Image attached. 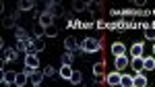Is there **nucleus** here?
Segmentation results:
<instances>
[{"label": "nucleus", "instance_id": "f257e3e1", "mask_svg": "<svg viewBox=\"0 0 155 87\" xmlns=\"http://www.w3.org/2000/svg\"><path fill=\"white\" fill-rule=\"evenodd\" d=\"M81 50H83L85 54H95V52L101 50V42L97 37H85L83 42H81Z\"/></svg>", "mask_w": 155, "mask_h": 87}, {"label": "nucleus", "instance_id": "f03ea898", "mask_svg": "<svg viewBox=\"0 0 155 87\" xmlns=\"http://www.w3.org/2000/svg\"><path fill=\"white\" fill-rule=\"evenodd\" d=\"M25 69L39 71V56L37 54H25Z\"/></svg>", "mask_w": 155, "mask_h": 87}, {"label": "nucleus", "instance_id": "7ed1b4c3", "mask_svg": "<svg viewBox=\"0 0 155 87\" xmlns=\"http://www.w3.org/2000/svg\"><path fill=\"white\" fill-rule=\"evenodd\" d=\"M46 11L52 12V17H54V19L64 15V8H62V4H60V2H46Z\"/></svg>", "mask_w": 155, "mask_h": 87}, {"label": "nucleus", "instance_id": "20e7f679", "mask_svg": "<svg viewBox=\"0 0 155 87\" xmlns=\"http://www.w3.org/2000/svg\"><path fill=\"white\" fill-rule=\"evenodd\" d=\"M120 81H122V73H118V71H112V73L106 75V85L110 87H118Z\"/></svg>", "mask_w": 155, "mask_h": 87}, {"label": "nucleus", "instance_id": "39448f33", "mask_svg": "<svg viewBox=\"0 0 155 87\" xmlns=\"http://www.w3.org/2000/svg\"><path fill=\"white\" fill-rule=\"evenodd\" d=\"M93 75H95V81H97V83L104 79V75H106V62H104V60H99V62L93 64Z\"/></svg>", "mask_w": 155, "mask_h": 87}, {"label": "nucleus", "instance_id": "423d86ee", "mask_svg": "<svg viewBox=\"0 0 155 87\" xmlns=\"http://www.w3.org/2000/svg\"><path fill=\"white\" fill-rule=\"evenodd\" d=\"M17 58H19V50L17 48H4L2 50V60L6 62H12V60H17Z\"/></svg>", "mask_w": 155, "mask_h": 87}, {"label": "nucleus", "instance_id": "0eeeda50", "mask_svg": "<svg viewBox=\"0 0 155 87\" xmlns=\"http://www.w3.org/2000/svg\"><path fill=\"white\" fill-rule=\"evenodd\" d=\"M37 23L44 25V27H50V25H54V17H52V12L44 11L41 15H37Z\"/></svg>", "mask_w": 155, "mask_h": 87}, {"label": "nucleus", "instance_id": "6e6552de", "mask_svg": "<svg viewBox=\"0 0 155 87\" xmlns=\"http://www.w3.org/2000/svg\"><path fill=\"white\" fill-rule=\"evenodd\" d=\"M128 64H130V60H128V56H126V54H124V56H116V58H114V66H116V71H118V73H122Z\"/></svg>", "mask_w": 155, "mask_h": 87}, {"label": "nucleus", "instance_id": "1a4fd4ad", "mask_svg": "<svg viewBox=\"0 0 155 87\" xmlns=\"http://www.w3.org/2000/svg\"><path fill=\"white\" fill-rule=\"evenodd\" d=\"M143 52H145L143 42H137V44H132V48H130V56H132V58H143Z\"/></svg>", "mask_w": 155, "mask_h": 87}, {"label": "nucleus", "instance_id": "9d476101", "mask_svg": "<svg viewBox=\"0 0 155 87\" xmlns=\"http://www.w3.org/2000/svg\"><path fill=\"white\" fill-rule=\"evenodd\" d=\"M110 50H112V54H114V56H124V54H126V46H124L122 42H114Z\"/></svg>", "mask_w": 155, "mask_h": 87}, {"label": "nucleus", "instance_id": "9b49d317", "mask_svg": "<svg viewBox=\"0 0 155 87\" xmlns=\"http://www.w3.org/2000/svg\"><path fill=\"white\" fill-rule=\"evenodd\" d=\"M44 71H33V73L29 75V81H31V85H41V81H44Z\"/></svg>", "mask_w": 155, "mask_h": 87}, {"label": "nucleus", "instance_id": "f8f14e48", "mask_svg": "<svg viewBox=\"0 0 155 87\" xmlns=\"http://www.w3.org/2000/svg\"><path fill=\"white\" fill-rule=\"evenodd\" d=\"M58 75L62 77V79L71 81V77H72V66H71V64H62V66H60V71H58Z\"/></svg>", "mask_w": 155, "mask_h": 87}, {"label": "nucleus", "instance_id": "ddd939ff", "mask_svg": "<svg viewBox=\"0 0 155 87\" xmlns=\"http://www.w3.org/2000/svg\"><path fill=\"white\" fill-rule=\"evenodd\" d=\"M132 87H147V77H145L143 73L134 75V77H132Z\"/></svg>", "mask_w": 155, "mask_h": 87}, {"label": "nucleus", "instance_id": "4468645a", "mask_svg": "<svg viewBox=\"0 0 155 87\" xmlns=\"http://www.w3.org/2000/svg\"><path fill=\"white\" fill-rule=\"evenodd\" d=\"M27 81H29V75L25 73V71L17 73V79H15V85H17V87H23V85H27Z\"/></svg>", "mask_w": 155, "mask_h": 87}, {"label": "nucleus", "instance_id": "2eb2a0df", "mask_svg": "<svg viewBox=\"0 0 155 87\" xmlns=\"http://www.w3.org/2000/svg\"><path fill=\"white\" fill-rule=\"evenodd\" d=\"M64 48H66V52H74L77 48H81V46L77 44L74 37H66V39H64Z\"/></svg>", "mask_w": 155, "mask_h": 87}, {"label": "nucleus", "instance_id": "dca6fc26", "mask_svg": "<svg viewBox=\"0 0 155 87\" xmlns=\"http://www.w3.org/2000/svg\"><path fill=\"white\" fill-rule=\"evenodd\" d=\"M15 37H17L19 42H29V39H31V37H29V33L25 31L23 27H17V29H15Z\"/></svg>", "mask_w": 155, "mask_h": 87}, {"label": "nucleus", "instance_id": "f3484780", "mask_svg": "<svg viewBox=\"0 0 155 87\" xmlns=\"http://www.w3.org/2000/svg\"><path fill=\"white\" fill-rule=\"evenodd\" d=\"M130 66H132V71H137V75L143 73V71H145V66H143V58H132V60H130Z\"/></svg>", "mask_w": 155, "mask_h": 87}, {"label": "nucleus", "instance_id": "a211bd4d", "mask_svg": "<svg viewBox=\"0 0 155 87\" xmlns=\"http://www.w3.org/2000/svg\"><path fill=\"white\" fill-rule=\"evenodd\" d=\"M143 66L145 71H155V58L153 56H143Z\"/></svg>", "mask_w": 155, "mask_h": 87}, {"label": "nucleus", "instance_id": "6ab92c4d", "mask_svg": "<svg viewBox=\"0 0 155 87\" xmlns=\"http://www.w3.org/2000/svg\"><path fill=\"white\" fill-rule=\"evenodd\" d=\"M33 48L37 50V54L46 50V42H44V37H33Z\"/></svg>", "mask_w": 155, "mask_h": 87}, {"label": "nucleus", "instance_id": "aec40b11", "mask_svg": "<svg viewBox=\"0 0 155 87\" xmlns=\"http://www.w3.org/2000/svg\"><path fill=\"white\" fill-rule=\"evenodd\" d=\"M33 6H35L33 0H21L19 2V11H33Z\"/></svg>", "mask_w": 155, "mask_h": 87}, {"label": "nucleus", "instance_id": "412c9836", "mask_svg": "<svg viewBox=\"0 0 155 87\" xmlns=\"http://www.w3.org/2000/svg\"><path fill=\"white\" fill-rule=\"evenodd\" d=\"M33 35L35 37H46V27L39 25V23H35L33 25Z\"/></svg>", "mask_w": 155, "mask_h": 87}, {"label": "nucleus", "instance_id": "4be33fe9", "mask_svg": "<svg viewBox=\"0 0 155 87\" xmlns=\"http://www.w3.org/2000/svg\"><path fill=\"white\" fill-rule=\"evenodd\" d=\"M15 79H17V73H15V71H4L2 81H6V83H15Z\"/></svg>", "mask_w": 155, "mask_h": 87}, {"label": "nucleus", "instance_id": "5701e85b", "mask_svg": "<svg viewBox=\"0 0 155 87\" xmlns=\"http://www.w3.org/2000/svg\"><path fill=\"white\" fill-rule=\"evenodd\" d=\"M72 8L77 12H83V11H87V2H83V0H74L72 2Z\"/></svg>", "mask_w": 155, "mask_h": 87}, {"label": "nucleus", "instance_id": "b1692460", "mask_svg": "<svg viewBox=\"0 0 155 87\" xmlns=\"http://www.w3.org/2000/svg\"><path fill=\"white\" fill-rule=\"evenodd\" d=\"M81 81H83V75H81V71H72L71 83H72V85H81Z\"/></svg>", "mask_w": 155, "mask_h": 87}, {"label": "nucleus", "instance_id": "393cba45", "mask_svg": "<svg viewBox=\"0 0 155 87\" xmlns=\"http://www.w3.org/2000/svg\"><path fill=\"white\" fill-rule=\"evenodd\" d=\"M2 25H4L6 29H17V27H15V17H4V19H2Z\"/></svg>", "mask_w": 155, "mask_h": 87}, {"label": "nucleus", "instance_id": "a878e982", "mask_svg": "<svg viewBox=\"0 0 155 87\" xmlns=\"http://www.w3.org/2000/svg\"><path fill=\"white\" fill-rule=\"evenodd\" d=\"M118 87H132V77L130 75H122V81Z\"/></svg>", "mask_w": 155, "mask_h": 87}, {"label": "nucleus", "instance_id": "bb28decb", "mask_svg": "<svg viewBox=\"0 0 155 87\" xmlns=\"http://www.w3.org/2000/svg\"><path fill=\"white\" fill-rule=\"evenodd\" d=\"M56 35H58V27H56V25L46 27V37H56Z\"/></svg>", "mask_w": 155, "mask_h": 87}, {"label": "nucleus", "instance_id": "cd10ccee", "mask_svg": "<svg viewBox=\"0 0 155 87\" xmlns=\"http://www.w3.org/2000/svg\"><path fill=\"white\" fill-rule=\"evenodd\" d=\"M72 58H74V56H72V52H64V54H62V64H71Z\"/></svg>", "mask_w": 155, "mask_h": 87}, {"label": "nucleus", "instance_id": "c85d7f7f", "mask_svg": "<svg viewBox=\"0 0 155 87\" xmlns=\"http://www.w3.org/2000/svg\"><path fill=\"white\" fill-rule=\"evenodd\" d=\"M145 37L151 39V42H155V29L153 27H147V29H145Z\"/></svg>", "mask_w": 155, "mask_h": 87}, {"label": "nucleus", "instance_id": "c756f323", "mask_svg": "<svg viewBox=\"0 0 155 87\" xmlns=\"http://www.w3.org/2000/svg\"><path fill=\"white\" fill-rule=\"evenodd\" d=\"M44 75H46V77H54V75H56V71H54V66H52V64H48V66H44Z\"/></svg>", "mask_w": 155, "mask_h": 87}, {"label": "nucleus", "instance_id": "7c9ffc66", "mask_svg": "<svg viewBox=\"0 0 155 87\" xmlns=\"http://www.w3.org/2000/svg\"><path fill=\"white\" fill-rule=\"evenodd\" d=\"M0 87H11V83H6V81H2V83H0Z\"/></svg>", "mask_w": 155, "mask_h": 87}, {"label": "nucleus", "instance_id": "2f4dec72", "mask_svg": "<svg viewBox=\"0 0 155 87\" xmlns=\"http://www.w3.org/2000/svg\"><path fill=\"white\" fill-rule=\"evenodd\" d=\"M153 58H155V44H153Z\"/></svg>", "mask_w": 155, "mask_h": 87}, {"label": "nucleus", "instance_id": "473e14b6", "mask_svg": "<svg viewBox=\"0 0 155 87\" xmlns=\"http://www.w3.org/2000/svg\"><path fill=\"white\" fill-rule=\"evenodd\" d=\"M93 87H99V85H97V83H95V85H93Z\"/></svg>", "mask_w": 155, "mask_h": 87}, {"label": "nucleus", "instance_id": "72a5a7b5", "mask_svg": "<svg viewBox=\"0 0 155 87\" xmlns=\"http://www.w3.org/2000/svg\"><path fill=\"white\" fill-rule=\"evenodd\" d=\"M33 87H39V85H33Z\"/></svg>", "mask_w": 155, "mask_h": 87}]
</instances>
